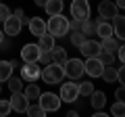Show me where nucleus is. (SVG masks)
Instances as JSON below:
<instances>
[{"label":"nucleus","mask_w":125,"mask_h":117,"mask_svg":"<svg viewBox=\"0 0 125 117\" xmlns=\"http://www.w3.org/2000/svg\"><path fill=\"white\" fill-rule=\"evenodd\" d=\"M46 32L52 34L54 38H62L69 34V19L65 17L62 13L58 15H50L48 23H46Z\"/></svg>","instance_id":"obj_1"},{"label":"nucleus","mask_w":125,"mask_h":117,"mask_svg":"<svg viewBox=\"0 0 125 117\" xmlns=\"http://www.w3.org/2000/svg\"><path fill=\"white\" fill-rule=\"evenodd\" d=\"M40 77L46 82V84H61V82H62V77H65L62 65H58V63H48L44 69H42Z\"/></svg>","instance_id":"obj_2"},{"label":"nucleus","mask_w":125,"mask_h":117,"mask_svg":"<svg viewBox=\"0 0 125 117\" xmlns=\"http://www.w3.org/2000/svg\"><path fill=\"white\" fill-rule=\"evenodd\" d=\"M62 71H65V75L69 77V80H79L81 75H83V63H81L79 58H67L65 63H62Z\"/></svg>","instance_id":"obj_3"},{"label":"nucleus","mask_w":125,"mask_h":117,"mask_svg":"<svg viewBox=\"0 0 125 117\" xmlns=\"http://www.w3.org/2000/svg\"><path fill=\"white\" fill-rule=\"evenodd\" d=\"M38 100H40V107L44 109L46 113H52V111H58V107H61V96H56V94H52V92H46V94H42L40 92V96H38Z\"/></svg>","instance_id":"obj_4"},{"label":"nucleus","mask_w":125,"mask_h":117,"mask_svg":"<svg viewBox=\"0 0 125 117\" xmlns=\"http://www.w3.org/2000/svg\"><path fill=\"white\" fill-rule=\"evenodd\" d=\"M61 100L62 103H75L77 98H79V90H77V84H73V82H65V84L61 86Z\"/></svg>","instance_id":"obj_5"},{"label":"nucleus","mask_w":125,"mask_h":117,"mask_svg":"<svg viewBox=\"0 0 125 117\" xmlns=\"http://www.w3.org/2000/svg\"><path fill=\"white\" fill-rule=\"evenodd\" d=\"M71 15H73V19H77V21L88 19L90 17V4H88V0H73V2H71Z\"/></svg>","instance_id":"obj_6"},{"label":"nucleus","mask_w":125,"mask_h":117,"mask_svg":"<svg viewBox=\"0 0 125 117\" xmlns=\"http://www.w3.org/2000/svg\"><path fill=\"white\" fill-rule=\"evenodd\" d=\"M100 50H102V46H100V42H96V40H88V38H85V40L79 44V52L83 54L85 58H90V57H98Z\"/></svg>","instance_id":"obj_7"},{"label":"nucleus","mask_w":125,"mask_h":117,"mask_svg":"<svg viewBox=\"0 0 125 117\" xmlns=\"http://www.w3.org/2000/svg\"><path fill=\"white\" fill-rule=\"evenodd\" d=\"M21 58L25 63H38V58H40V46L38 44H25L21 48Z\"/></svg>","instance_id":"obj_8"},{"label":"nucleus","mask_w":125,"mask_h":117,"mask_svg":"<svg viewBox=\"0 0 125 117\" xmlns=\"http://www.w3.org/2000/svg\"><path fill=\"white\" fill-rule=\"evenodd\" d=\"M102 67H104V65L100 63V58H98V57H90L88 61L83 63V71L88 73V75H92V77H100Z\"/></svg>","instance_id":"obj_9"},{"label":"nucleus","mask_w":125,"mask_h":117,"mask_svg":"<svg viewBox=\"0 0 125 117\" xmlns=\"http://www.w3.org/2000/svg\"><path fill=\"white\" fill-rule=\"evenodd\" d=\"M21 19L15 17V15H9V17L4 19V34L6 36H19V32H21Z\"/></svg>","instance_id":"obj_10"},{"label":"nucleus","mask_w":125,"mask_h":117,"mask_svg":"<svg viewBox=\"0 0 125 117\" xmlns=\"http://www.w3.org/2000/svg\"><path fill=\"white\" fill-rule=\"evenodd\" d=\"M40 73H42V69L38 67V63H25L21 67V77H23V80H27V82L40 80Z\"/></svg>","instance_id":"obj_11"},{"label":"nucleus","mask_w":125,"mask_h":117,"mask_svg":"<svg viewBox=\"0 0 125 117\" xmlns=\"http://www.w3.org/2000/svg\"><path fill=\"white\" fill-rule=\"evenodd\" d=\"M98 13L102 19H113L117 15V4L113 2V0H102L98 4Z\"/></svg>","instance_id":"obj_12"},{"label":"nucleus","mask_w":125,"mask_h":117,"mask_svg":"<svg viewBox=\"0 0 125 117\" xmlns=\"http://www.w3.org/2000/svg\"><path fill=\"white\" fill-rule=\"evenodd\" d=\"M111 25H113V36H115L117 40H123V38H125V29H123V27H125V17L117 13L115 17H113Z\"/></svg>","instance_id":"obj_13"},{"label":"nucleus","mask_w":125,"mask_h":117,"mask_svg":"<svg viewBox=\"0 0 125 117\" xmlns=\"http://www.w3.org/2000/svg\"><path fill=\"white\" fill-rule=\"evenodd\" d=\"M9 103H10V109H15L19 113H25V109H27V98L23 92H13V98Z\"/></svg>","instance_id":"obj_14"},{"label":"nucleus","mask_w":125,"mask_h":117,"mask_svg":"<svg viewBox=\"0 0 125 117\" xmlns=\"http://www.w3.org/2000/svg\"><path fill=\"white\" fill-rule=\"evenodd\" d=\"M29 32L33 34V36H42V34H46V21L40 17H31L29 19Z\"/></svg>","instance_id":"obj_15"},{"label":"nucleus","mask_w":125,"mask_h":117,"mask_svg":"<svg viewBox=\"0 0 125 117\" xmlns=\"http://www.w3.org/2000/svg\"><path fill=\"white\" fill-rule=\"evenodd\" d=\"M23 94H25L27 103L38 100V96H40V86H36L33 82H29V86H23Z\"/></svg>","instance_id":"obj_16"},{"label":"nucleus","mask_w":125,"mask_h":117,"mask_svg":"<svg viewBox=\"0 0 125 117\" xmlns=\"http://www.w3.org/2000/svg\"><path fill=\"white\" fill-rule=\"evenodd\" d=\"M50 57H52V63H58V65H62L65 61H67V50L62 48V46H52V50H50Z\"/></svg>","instance_id":"obj_17"},{"label":"nucleus","mask_w":125,"mask_h":117,"mask_svg":"<svg viewBox=\"0 0 125 117\" xmlns=\"http://www.w3.org/2000/svg\"><path fill=\"white\" fill-rule=\"evenodd\" d=\"M100 46H102V50H106V52H113L115 54V50L121 46V42L117 40V38L108 36V38H102V42H100Z\"/></svg>","instance_id":"obj_18"},{"label":"nucleus","mask_w":125,"mask_h":117,"mask_svg":"<svg viewBox=\"0 0 125 117\" xmlns=\"http://www.w3.org/2000/svg\"><path fill=\"white\" fill-rule=\"evenodd\" d=\"M96 36H100V38L113 36V25L108 21H98L96 23Z\"/></svg>","instance_id":"obj_19"},{"label":"nucleus","mask_w":125,"mask_h":117,"mask_svg":"<svg viewBox=\"0 0 125 117\" xmlns=\"http://www.w3.org/2000/svg\"><path fill=\"white\" fill-rule=\"evenodd\" d=\"M90 98H92V107H94V109H102L104 105H106V94L100 92V90H98V92L94 90L92 94H90Z\"/></svg>","instance_id":"obj_20"},{"label":"nucleus","mask_w":125,"mask_h":117,"mask_svg":"<svg viewBox=\"0 0 125 117\" xmlns=\"http://www.w3.org/2000/svg\"><path fill=\"white\" fill-rule=\"evenodd\" d=\"M100 77H102L104 82H108V84H113V82H117V69L113 67V65H104Z\"/></svg>","instance_id":"obj_21"},{"label":"nucleus","mask_w":125,"mask_h":117,"mask_svg":"<svg viewBox=\"0 0 125 117\" xmlns=\"http://www.w3.org/2000/svg\"><path fill=\"white\" fill-rule=\"evenodd\" d=\"M38 38H40V44H38L40 50H52V46H54V36L52 34L46 32V34H42V36H38Z\"/></svg>","instance_id":"obj_22"},{"label":"nucleus","mask_w":125,"mask_h":117,"mask_svg":"<svg viewBox=\"0 0 125 117\" xmlns=\"http://www.w3.org/2000/svg\"><path fill=\"white\" fill-rule=\"evenodd\" d=\"M44 9L48 15H58V13H62V0H48L44 4Z\"/></svg>","instance_id":"obj_23"},{"label":"nucleus","mask_w":125,"mask_h":117,"mask_svg":"<svg viewBox=\"0 0 125 117\" xmlns=\"http://www.w3.org/2000/svg\"><path fill=\"white\" fill-rule=\"evenodd\" d=\"M13 75V65L10 61H0V82H6Z\"/></svg>","instance_id":"obj_24"},{"label":"nucleus","mask_w":125,"mask_h":117,"mask_svg":"<svg viewBox=\"0 0 125 117\" xmlns=\"http://www.w3.org/2000/svg\"><path fill=\"white\" fill-rule=\"evenodd\" d=\"M79 32L83 36H92V34H96V25L90 19H83V21H79Z\"/></svg>","instance_id":"obj_25"},{"label":"nucleus","mask_w":125,"mask_h":117,"mask_svg":"<svg viewBox=\"0 0 125 117\" xmlns=\"http://www.w3.org/2000/svg\"><path fill=\"white\" fill-rule=\"evenodd\" d=\"M6 82H9V90L10 92H23V80L21 77H13L10 75Z\"/></svg>","instance_id":"obj_26"},{"label":"nucleus","mask_w":125,"mask_h":117,"mask_svg":"<svg viewBox=\"0 0 125 117\" xmlns=\"http://www.w3.org/2000/svg\"><path fill=\"white\" fill-rule=\"evenodd\" d=\"M25 113H29V117H44V115H46V111H44L38 103H36V105H27Z\"/></svg>","instance_id":"obj_27"},{"label":"nucleus","mask_w":125,"mask_h":117,"mask_svg":"<svg viewBox=\"0 0 125 117\" xmlns=\"http://www.w3.org/2000/svg\"><path fill=\"white\" fill-rule=\"evenodd\" d=\"M77 90H79V96H90L94 92V84L92 82H81V84L77 86Z\"/></svg>","instance_id":"obj_28"},{"label":"nucleus","mask_w":125,"mask_h":117,"mask_svg":"<svg viewBox=\"0 0 125 117\" xmlns=\"http://www.w3.org/2000/svg\"><path fill=\"white\" fill-rule=\"evenodd\" d=\"M108 115H115V117H123L125 115V105H123V100H117L115 105L111 107V113Z\"/></svg>","instance_id":"obj_29"},{"label":"nucleus","mask_w":125,"mask_h":117,"mask_svg":"<svg viewBox=\"0 0 125 117\" xmlns=\"http://www.w3.org/2000/svg\"><path fill=\"white\" fill-rule=\"evenodd\" d=\"M98 58H100V63H102V65H113V63H115V54L106 52V50H100Z\"/></svg>","instance_id":"obj_30"},{"label":"nucleus","mask_w":125,"mask_h":117,"mask_svg":"<svg viewBox=\"0 0 125 117\" xmlns=\"http://www.w3.org/2000/svg\"><path fill=\"white\" fill-rule=\"evenodd\" d=\"M83 40H85V36H83L81 32H73V34H71V42H73V46H77V48H79V44H81Z\"/></svg>","instance_id":"obj_31"},{"label":"nucleus","mask_w":125,"mask_h":117,"mask_svg":"<svg viewBox=\"0 0 125 117\" xmlns=\"http://www.w3.org/2000/svg\"><path fill=\"white\" fill-rule=\"evenodd\" d=\"M10 113V103L9 100H0V117H6Z\"/></svg>","instance_id":"obj_32"},{"label":"nucleus","mask_w":125,"mask_h":117,"mask_svg":"<svg viewBox=\"0 0 125 117\" xmlns=\"http://www.w3.org/2000/svg\"><path fill=\"white\" fill-rule=\"evenodd\" d=\"M40 63H44V65H48V63H52V57H50V50H40V58H38Z\"/></svg>","instance_id":"obj_33"},{"label":"nucleus","mask_w":125,"mask_h":117,"mask_svg":"<svg viewBox=\"0 0 125 117\" xmlns=\"http://www.w3.org/2000/svg\"><path fill=\"white\" fill-rule=\"evenodd\" d=\"M9 15H10V9H9L6 4H2V2H0V21H4Z\"/></svg>","instance_id":"obj_34"},{"label":"nucleus","mask_w":125,"mask_h":117,"mask_svg":"<svg viewBox=\"0 0 125 117\" xmlns=\"http://www.w3.org/2000/svg\"><path fill=\"white\" fill-rule=\"evenodd\" d=\"M117 82H119L121 86H125V71H123V67L117 69Z\"/></svg>","instance_id":"obj_35"},{"label":"nucleus","mask_w":125,"mask_h":117,"mask_svg":"<svg viewBox=\"0 0 125 117\" xmlns=\"http://www.w3.org/2000/svg\"><path fill=\"white\" fill-rule=\"evenodd\" d=\"M115 52H117V58H119L121 63H123V61H125V48H123V44H121V46H119V48H117V50H115Z\"/></svg>","instance_id":"obj_36"},{"label":"nucleus","mask_w":125,"mask_h":117,"mask_svg":"<svg viewBox=\"0 0 125 117\" xmlns=\"http://www.w3.org/2000/svg\"><path fill=\"white\" fill-rule=\"evenodd\" d=\"M13 15H15V17H19V19H23V17H25V13H23V11H21V9H17V11H15V13H13Z\"/></svg>","instance_id":"obj_37"},{"label":"nucleus","mask_w":125,"mask_h":117,"mask_svg":"<svg viewBox=\"0 0 125 117\" xmlns=\"http://www.w3.org/2000/svg\"><path fill=\"white\" fill-rule=\"evenodd\" d=\"M115 4L117 9H125V0H115Z\"/></svg>","instance_id":"obj_38"},{"label":"nucleus","mask_w":125,"mask_h":117,"mask_svg":"<svg viewBox=\"0 0 125 117\" xmlns=\"http://www.w3.org/2000/svg\"><path fill=\"white\" fill-rule=\"evenodd\" d=\"M117 100H123V86L117 90Z\"/></svg>","instance_id":"obj_39"},{"label":"nucleus","mask_w":125,"mask_h":117,"mask_svg":"<svg viewBox=\"0 0 125 117\" xmlns=\"http://www.w3.org/2000/svg\"><path fill=\"white\" fill-rule=\"evenodd\" d=\"M33 2H36V4H38V6H44V4H46V2H48V0H33Z\"/></svg>","instance_id":"obj_40"},{"label":"nucleus","mask_w":125,"mask_h":117,"mask_svg":"<svg viewBox=\"0 0 125 117\" xmlns=\"http://www.w3.org/2000/svg\"><path fill=\"white\" fill-rule=\"evenodd\" d=\"M2 42H4V32L0 29V44H2Z\"/></svg>","instance_id":"obj_41"},{"label":"nucleus","mask_w":125,"mask_h":117,"mask_svg":"<svg viewBox=\"0 0 125 117\" xmlns=\"http://www.w3.org/2000/svg\"><path fill=\"white\" fill-rule=\"evenodd\" d=\"M62 2H65V0H62Z\"/></svg>","instance_id":"obj_42"}]
</instances>
